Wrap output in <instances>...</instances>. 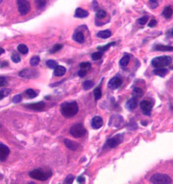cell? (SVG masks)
Segmentation results:
<instances>
[{
	"mask_svg": "<svg viewBox=\"0 0 173 184\" xmlns=\"http://www.w3.org/2000/svg\"><path fill=\"white\" fill-rule=\"evenodd\" d=\"M78 111V106L76 102H64L61 104V113L66 118L72 117Z\"/></svg>",
	"mask_w": 173,
	"mask_h": 184,
	"instance_id": "1",
	"label": "cell"
},
{
	"mask_svg": "<svg viewBox=\"0 0 173 184\" xmlns=\"http://www.w3.org/2000/svg\"><path fill=\"white\" fill-rule=\"evenodd\" d=\"M172 59L170 56H159L152 59V65L155 68H161L168 66L172 64Z\"/></svg>",
	"mask_w": 173,
	"mask_h": 184,
	"instance_id": "2",
	"label": "cell"
},
{
	"mask_svg": "<svg viewBox=\"0 0 173 184\" xmlns=\"http://www.w3.org/2000/svg\"><path fill=\"white\" fill-rule=\"evenodd\" d=\"M52 171H43L40 169H35L29 173V176L34 179L39 181H45L52 176Z\"/></svg>",
	"mask_w": 173,
	"mask_h": 184,
	"instance_id": "3",
	"label": "cell"
},
{
	"mask_svg": "<svg viewBox=\"0 0 173 184\" xmlns=\"http://www.w3.org/2000/svg\"><path fill=\"white\" fill-rule=\"evenodd\" d=\"M70 133L73 137L78 138L83 137L86 134L87 130L82 123H76L70 127Z\"/></svg>",
	"mask_w": 173,
	"mask_h": 184,
	"instance_id": "4",
	"label": "cell"
},
{
	"mask_svg": "<svg viewBox=\"0 0 173 184\" xmlns=\"http://www.w3.org/2000/svg\"><path fill=\"white\" fill-rule=\"evenodd\" d=\"M150 181L155 184H169L172 183V179L168 175L161 173L154 174L150 178Z\"/></svg>",
	"mask_w": 173,
	"mask_h": 184,
	"instance_id": "5",
	"label": "cell"
},
{
	"mask_svg": "<svg viewBox=\"0 0 173 184\" xmlns=\"http://www.w3.org/2000/svg\"><path fill=\"white\" fill-rule=\"evenodd\" d=\"M17 4L20 14L22 16L26 15L30 9V5L28 0H17Z\"/></svg>",
	"mask_w": 173,
	"mask_h": 184,
	"instance_id": "6",
	"label": "cell"
},
{
	"mask_svg": "<svg viewBox=\"0 0 173 184\" xmlns=\"http://www.w3.org/2000/svg\"><path fill=\"white\" fill-rule=\"evenodd\" d=\"M123 141V136L122 134H116L114 137L110 138L106 142V145L111 148H116Z\"/></svg>",
	"mask_w": 173,
	"mask_h": 184,
	"instance_id": "7",
	"label": "cell"
},
{
	"mask_svg": "<svg viewBox=\"0 0 173 184\" xmlns=\"http://www.w3.org/2000/svg\"><path fill=\"white\" fill-rule=\"evenodd\" d=\"M19 76L24 78H36L39 76V72L36 70L25 69L20 72Z\"/></svg>",
	"mask_w": 173,
	"mask_h": 184,
	"instance_id": "8",
	"label": "cell"
},
{
	"mask_svg": "<svg viewBox=\"0 0 173 184\" xmlns=\"http://www.w3.org/2000/svg\"><path fill=\"white\" fill-rule=\"evenodd\" d=\"M140 107L144 115H149L153 108V104L149 101H143L140 103Z\"/></svg>",
	"mask_w": 173,
	"mask_h": 184,
	"instance_id": "9",
	"label": "cell"
},
{
	"mask_svg": "<svg viewBox=\"0 0 173 184\" xmlns=\"http://www.w3.org/2000/svg\"><path fill=\"white\" fill-rule=\"evenodd\" d=\"M122 83H123L122 79L118 77V76H115V77L112 78L111 80L109 81L108 84H107V86H108V88L110 89L116 90L121 86Z\"/></svg>",
	"mask_w": 173,
	"mask_h": 184,
	"instance_id": "10",
	"label": "cell"
},
{
	"mask_svg": "<svg viewBox=\"0 0 173 184\" xmlns=\"http://www.w3.org/2000/svg\"><path fill=\"white\" fill-rule=\"evenodd\" d=\"M10 152V149L7 146L3 144H0V161L1 162H4L7 159Z\"/></svg>",
	"mask_w": 173,
	"mask_h": 184,
	"instance_id": "11",
	"label": "cell"
},
{
	"mask_svg": "<svg viewBox=\"0 0 173 184\" xmlns=\"http://www.w3.org/2000/svg\"><path fill=\"white\" fill-rule=\"evenodd\" d=\"M27 108L30 109L35 110V111H42L43 110L45 107V103L43 102H38V103H31V104H28L27 105H24Z\"/></svg>",
	"mask_w": 173,
	"mask_h": 184,
	"instance_id": "12",
	"label": "cell"
},
{
	"mask_svg": "<svg viewBox=\"0 0 173 184\" xmlns=\"http://www.w3.org/2000/svg\"><path fill=\"white\" fill-rule=\"evenodd\" d=\"M104 125V121L100 116H95L91 120V126L93 129H100Z\"/></svg>",
	"mask_w": 173,
	"mask_h": 184,
	"instance_id": "13",
	"label": "cell"
},
{
	"mask_svg": "<svg viewBox=\"0 0 173 184\" xmlns=\"http://www.w3.org/2000/svg\"><path fill=\"white\" fill-rule=\"evenodd\" d=\"M154 49L158 51H173V47L170 45H164L157 44L154 45Z\"/></svg>",
	"mask_w": 173,
	"mask_h": 184,
	"instance_id": "14",
	"label": "cell"
},
{
	"mask_svg": "<svg viewBox=\"0 0 173 184\" xmlns=\"http://www.w3.org/2000/svg\"><path fill=\"white\" fill-rule=\"evenodd\" d=\"M64 142L67 148L71 150V151H76L78 148V144L76 143L75 141L69 139H65Z\"/></svg>",
	"mask_w": 173,
	"mask_h": 184,
	"instance_id": "15",
	"label": "cell"
},
{
	"mask_svg": "<svg viewBox=\"0 0 173 184\" xmlns=\"http://www.w3.org/2000/svg\"><path fill=\"white\" fill-rule=\"evenodd\" d=\"M123 117H120V116H118V115L113 116V117L110 118V126L118 127L120 125L121 122H123Z\"/></svg>",
	"mask_w": 173,
	"mask_h": 184,
	"instance_id": "16",
	"label": "cell"
},
{
	"mask_svg": "<svg viewBox=\"0 0 173 184\" xmlns=\"http://www.w3.org/2000/svg\"><path fill=\"white\" fill-rule=\"evenodd\" d=\"M126 106L127 107V109L130 111H132V110H134L136 107L137 106V98L133 97L130 99H129V101L127 103Z\"/></svg>",
	"mask_w": 173,
	"mask_h": 184,
	"instance_id": "17",
	"label": "cell"
},
{
	"mask_svg": "<svg viewBox=\"0 0 173 184\" xmlns=\"http://www.w3.org/2000/svg\"><path fill=\"white\" fill-rule=\"evenodd\" d=\"M89 16V13H88L86 10H85L82 8H78L75 11V16L76 18H85Z\"/></svg>",
	"mask_w": 173,
	"mask_h": 184,
	"instance_id": "18",
	"label": "cell"
},
{
	"mask_svg": "<svg viewBox=\"0 0 173 184\" xmlns=\"http://www.w3.org/2000/svg\"><path fill=\"white\" fill-rule=\"evenodd\" d=\"M72 38L76 42H79V43H83L85 42V37L83 34L82 32H80V31H78V32H76L74 34Z\"/></svg>",
	"mask_w": 173,
	"mask_h": 184,
	"instance_id": "19",
	"label": "cell"
},
{
	"mask_svg": "<svg viewBox=\"0 0 173 184\" xmlns=\"http://www.w3.org/2000/svg\"><path fill=\"white\" fill-rule=\"evenodd\" d=\"M66 69L64 66H57L54 68V75L56 76H62L65 74Z\"/></svg>",
	"mask_w": 173,
	"mask_h": 184,
	"instance_id": "20",
	"label": "cell"
},
{
	"mask_svg": "<svg viewBox=\"0 0 173 184\" xmlns=\"http://www.w3.org/2000/svg\"><path fill=\"white\" fill-rule=\"evenodd\" d=\"M112 33L111 31L109 30H101L98 32L97 34V36L100 37L101 39H107L110 36H111Z\"/></svg>",
	"mask_w": 173,
	"mask_h": 184,
	"instance_id": "21",
	"label": "cell"
},
{
	"mask_svg": "<svg viewBox=\"0 0 173 184\" xmlns=\"http://www.w3.org/2000/svg\"><path fill=\"white\" fill-rule=\"evenodd\" d=\"M173 14V10L171 8V7L170 6H166L164 8V9L163 10L162 12V15L166 19H169L172 16Z\"/></svg>",
	"mask_w": 173,
	"mask_h": 184,
	"instance_id": "22",
	"label": "cell"
},
{
	"mask_svg": "<svg viewBox=\"0 0 173 184\" xmlns=\"http://www.w3.org/2000/svg\"><path fill=\"white\" fill-rule=\"evenodd\" d=\"M153 72H154L155 75L160 76V77H164L168 73V70L164 68V67H161V68H156L154 70Z\"/></svg>",
	"mask_w": 173,
	"mask_h": 184,
	"instance_id": "23",
	"label": "cell"
},
{
	"mask_svg": "<svg viewBox=\"0 0 173 184\" xmlns=\"http://www.w3.org/2000/svg\"><path fill=\"white\" fill-rule=\"evenodd\" d=\"M130 61V57L128 55H124L123 58H121L120 61V64L121 66L123 67H125L127 66V65L129 64Z\"/></svg>",
	"mask_w": 173,
	"mask_h": 184,
	"instance_id": "24",
	"label": "cell"
},
{
	"mask_svg": "<svg viewBox=\"0 0 173 184\" xmlns=\"http://www.w3.org/2000/svg\"><path fill=\"white\" fill-rule=\"evenodd\" d=\"M115 44H116L115 42H109L108 44H107L106 45H103V46H99V47H98V49L99 51H100L104 52V51H107V49H108L110 47L114 46Z\"/></svg>",
	"mask_w": 173,
	"mask_h": 184,
	"instance_id": "25",
	"label": "cell"
},
{
	"mask_svg": "<svg viewBox=\"0 0 173 184\" xmlns=\"http://www.w3.org/2000/svg\"><path fill=\"white\" fill-rule=\"evenodd\" d=\"M93 95H94V98L95 101H98L100 99L101 97V90L100 87L95 88L93 90Z\"/></svg>",
	"mask_w": 173,
	"mask_h": 184,
	"instance_id": "26",
	"label": "cell"
},
{
	"mask_svg": "<svg viewBox=\"0 0 173 184\" xmlns=\"http://www.w3.org/2000/svg\"><path fill=\"white\" fill-rule=\"evenodd\" d=\"M18 50L19 51L20 53H21L22 54H27V53L29 52V49L26 46V45L24 44H21L18 46Z\"/></svg>",
	"mask_w": 173,
	"mask_h": 184,
	"instance_id": "27",
	"label": "cell"
},
{
	"mask_svg": "<svg viewBox=\"0 0 173 184\" xmlns=\"http://www.w3.org/2000/svg\"><path fill=\"white\" fill-rule=\"evenodd\" d=\"M94 86V83L91 80H86L83 84V89L84 90H87L91 89Z\"/></svg>",
	"mask_w": 173,
	"mask_h": 184,
	"instance_id": "28",
	"label": "cell"
},
{
	"mask_svg": "<svg viewBox=\"0 0 173 184\" xmlns=\"http://www.w3.org/2000/svg\"><path fill=\"white\" fill-rule=\"evenodd\" d=\"M107 14L106 12V11H104V10H99L96 12V18H98L99 19H103L106 16Z\"/></svg>",
	"mask_w": 173,
	"mask_h": 184,
	"instance_id": "29",
	"label": "cell"
},
{
	"mask_svg": "<svg viewBox=\"0 0 173 184\" xmlns=\"http://www.w3.org/2000/svg\"><path fill=\"white\" fill-rule=\"evenodd\" d=\"M40 62V58L38 56H34L32 58L30 59V64L33 66H36L37 65H38Z\"/></svg>",
	"mask_w": 173,
	"mask_h": 184,
	"instance_id": "30",
	"label": "cell"
},
{
	"mask_svg": "<svg viewBox=\"0 0 173 184\" xmlns=\"http://www.w3.org/2000/svg\"><path fill=\"white\" fill-rule=\"evenodd\" d=\"M35 3L38 9H43L46 5V0H35Z\"/></svg>",
	"mask_w": 173,
	"mask_h": 184,
	"instance_id": "31",
	"label": "cell"
},
{
	"mask_svg": "<svg viewBox=\"0 0 173 184\" xmlns=\"http://www.w3.org/2000/svg\"><path fill=\"white\" fill-rule=\"evenodd\" d=\"M103 52L102 51H98V52H95V53H93V54L91 55V58L93 60H98V59H100L102 56H103Z\"/></svg>",
	"mask_w": 173,
	"mask_h": 184,
	"instance_id": "32",
	"label": "cell"
},
{
	"mask_svg": "<svg viewBox=\"0 0 173 184\" xmlns=\"http://www.w3.org/2000/svg\"><path fill=\"white\" fill-rule=\"evenodd\" d=\"M133 93L135 95L136 97H134L135 98H137V97H139V98H141V96L143 95V90L140 88H135L134 89H133Z\"/></svg>",
	"mask_w": 173,
	"mask_h": 184,
	"instance_id": "33",
	"label": "cell"
},
{
	"mask_svg": "<svg viewBox=\"0 0 173 184\" xmlns=\"http://www.w3.org/2000/svg\"><path fill=\"white\" fill-rule=\"evenodd\" d=\"M62 47H63V45H62L56 44V45H54V46L52 47V49L50 50V53H55L57 51H58L60 50Z\"/></svg>",
	"mask_w": 173,
	"mask_h": 184,
	"instance_id": "34",
	"label": "cell"
},
{
	"mask_svg": "<svg viewBox=\"0 0 173 184\" xmlns=\"http://www.w3.org/2000/svg\"><path fill=\"white\" fill-rule=\"evenodd\" d=\"M46 65L48 67H50L51 69H54L55 67L58 66L57 62L55 61L54 60H52V59H50V60L47 61Z\"/></svg>",
	"mask_w": 173,
	"mask_h": 184,
	"instance_id": "35",
	"label": "cell"
},
{
	"mask_svg": "<svg viewBox=\"0 0 173 184\" xmlns=\"http://www.w3.org/2000/svg\"><path fill=\"white\" fill-rule=\"evenodd\" d=\"M11 59H12L13 62L14 63H18V62L21 61V57L17 53H13L12 55H11Z\"/></svg>",
	"mask_w": 173,
	"mask_h": 184,
	"instance_id": "36",
	"label": "cell"
},
{
	"mask_svg": "<svg viewBox=\"0 0 173 184\" xmlns=\"http://www.w3.org/2000/svg\"><path fill=\"white\" fill-rule=\"evenodd\" d=\"M10 92H11L10 89H7L0 90V101L2 100L5 97H6V96L9 95Z\"/></svg>",
	"mask_w": 173,
	"mask_h": 184,
	"instance_id": "37",
	"label": "cell"
},
{
	"mask_svg": "<svg viewBox=\"0 0 173 184\" xmlns=\"http://www.w3.org/2000/svg\"><path fill=\"white\" fill-rule=\"evenodd\" d=\"M80 66L81 69L88 70L91 68V64L89 62H83V63H81L80 64V66Z\"/></svg>",
	"mask_w": 173,
	"mask_h": 184,
	"instance_id": "38",
	"label": "cell"
},
{
	"mask_svg": "<svg viewBox=\"0 0 173 184\" xmlns=\"http://www.w3.org/2000/svg\"><path fill=\"white\" fill-rule=\"evenodd\" d=\"M147 21H148V17L147 16H145L142 17V18H140L137 20V22L141 25H145L147 23Z\"/></svg>",
	"mask_w": 173,
	"mask_h": 184,
	"instance_id": "39",
	"label": "cell"
},
{
	"mask_svg": "<svg viewBox=\"0 0 173 184\" xmlns=\"http://www.w3.org/2000/svg\"><path fill=\"white\" fill-rule=\"evenodd\" d=\"M26 93L30 98H33L37 97V93L32 89H28L26 91Z\"/></svg>",
	"mask_w": 173,
	"mask_h": 184,
	"instance_id": "40",
	"label": "cell"
},
{
	"mask_svg": "<svg viewBox=\"0 0 173 184\" xmlns=\"http://www.w3.org/2000/svg\"><path fill=\"white\" fill-rule=\"evenodd\" d=\"M74 179H75V177L72 175H68L66 179H65L64 182L66 183H72L73 182Z\"/></svg>",
	"mask_w": 173,
	"mask_h": 184,
	"instance_id": "41",
	"label": "cell"
},
{
	"mask_svg": "<svg viewBox=\"0 0 173 184\" xmlns=\"http://www.w3.org/2000/svg\"><path fill=\"white\" fill-rule=\"evenodd\" d=\"M87 73V70L81 69L78 72V76H79V77H81V78H83V77H85V76H86Z\"/></svg>",
	"mask_w": 173,
	"mask_h": 184,
	"instance_id": "42",
	"label": "cell"
},
{
	"mask_svg": "<svg viewBox=\"0 0 173 184\" xmlns=\"http://www.w3.org/2000/svg\"><path fill=\"white\" fill-rule=\"evenodd\" d=\"M7 85V80L5 78L0 76V87L2 86H5Z\"/></svg>",
	"mask_w": 173,
	"mask_h": 184,
	"instance_id": "43",
	"label": "cell"
},
{
	"mask_svg": "<svg viewBox=\"0 0 173 184\" xmlns=\"http://www.w3.org/2000/svg\"><path fill=\"white\" fill-rule=\"evenodd\" d=\"M13 102L14 103H20L22 101V97L21 95H16L13 98Z\"/></svg>",
	"mask_w": 173,
	"mask_h": 184,
	"instance_id": "44",
	"label": "cell"
},
{
	"mask_svg": "<svg viewBox=\"0 0 173 184\" xmlns=\"http://www.w3.org/2000/svg\"><path fill=\"white\" fill-rule=\"evenodd\" d=\"M156 25H157V21L155 20H154V19H152V20H150V22H149L148 27L152 28V27H155V26H156Z\"/></svg>",
	"mask_w": 173,
	"mask_h": 184,
	"instance_id": "45",
	"label": "cell"
},
{
	"mask_svg": "<svg viewBox=\"0 0 173 184\" xmlns=\"http://www.w3.org/2000/svg\"><path fill=\"white\" fill-rule=\"evenodd\" d=\"M77 182L79 183H85V177H83V176H79L77 178Z\"/></svg>",
	"mask_w": 173,
	"mask_h": 184,
	"instance_id": "46",
	"label": "cell"
},
{
	"mask_svg": "<svg viewBox=\"0 0 173 184\" xmlns=\"http://www.w3.org/2000/svg\"><path fill=\"white\" fill-rule=\"evenodd\" d=\"M93 9H94V10H97L98 8V3L96 1H94L93 3Z\"/></svg>",
	"mask_w": 173,
	"mask_h": 184,
	"instance_id": "47",
	"label": "cell"
},
{
	"mask_svg": "<svg viewBox=\"0 0 173 184\" xmlns=\"http://www.w3.org/2000/svg\"><path fill=\"white\" fill-rule=\"evenodd\" d=\"M168 35L170 36H171V37H173V28L171 30H170V32L168 33Z\"/></svg>",
	"mask_w": 173,
	"mask_h": 184,
	"instance_id": "48",
	"label": "cell"
},
{
	"mask_svg": "<svg viewBox=\"0 0 173 184\" xmlns=\"http://www.w3.org/2000/svg\"><path fill=\"white\" fill-rule=\"evenodd\" d=\"M5 52V51L4 49H2V48H0V55H1L2 53H4Z\"/></svg>",
	"mask_w": 173,
	"mask_h": 184,
	"instance_id": "49",
	"label": "cell"
},
{
	"mask_svg": "<svg viewBox=\"0 0 173 184\" xmlns=\"http://www.w3.org/2000/svg\"><path fill=\"white\" fill-rule=\"evenodd\" d=\"M150 2L152 3V4H154V3H155L157 2V0H149Z\"/></svg>",
	"mask_w": 173,
	"mask_h": 184,
	"instance_id": "50",
	"label": "cell"
}]
</instances>
